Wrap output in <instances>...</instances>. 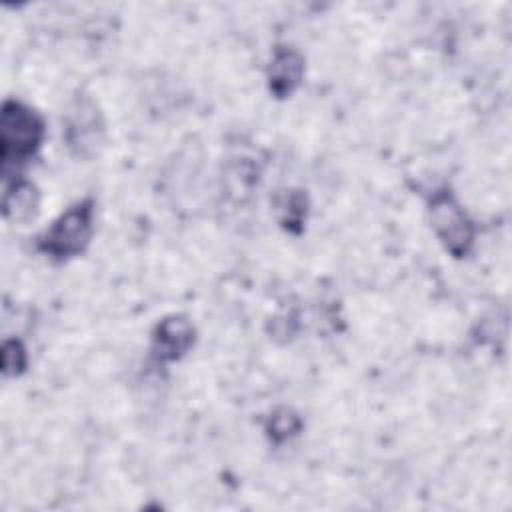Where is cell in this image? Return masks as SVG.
<instances>
[{"label":"cell","instance_id":"obj_1","mask_svg":"<svg viewBox=\"0 0 512 512\" xmlns=\"http://www.w3.org/2000/svg\"><path fill=\"white\" fill-rule=\"evenodd\" d=\"M46 134L44 118L20 100H4L0 112V160L2 172L26 164L36 156Z\"/></svg>","mask_w":512,"mask_h":512},{"label":"cell","instance_id":"obj_2","mask_svg":"<svg viewBox=\"0 0 512 512\" xmlns=\"http://www.w3.org/2000/svg\"><path fill=\"white\" fill-rule=\"evenodd\" d=\"M96 204L92 198H82L68 206L38 238L36 248L52 260H70L80 256L90 244L94 232Z\"/></svg>","mask_w":512,"mask_h":512},{"label":"cell","instance_id":"obj_3","mask_svg":"<svg viewBox=\"0 0 512 512\" xmlns=\"http://www.w3.org/2000/svg\"><path fill=\"white\" fill-rule=\"evenodd\" d=\"M432 230L444 250L454 258H466L476 240V228L450 190H438L428 204Z\"/></svg>","mask_w":512,"mask_h":512},{"label":"cell","instance_id":"obj_4","mask_svg":"<svg viewBox=\"0 0 512 512\" xmlns=\"http://www.w3.org/2000/svg\"><path fill=\"white\" fill-rule=\"evenodd\" d=\"M64 142L68 150L82 160L100 154L106 144V122L98 104L90 96H74L64 116Z\"/></svg>","mask_w":512,"mask_h":512},{"label":"cell","instance_id":"obj_5","mask_svg":"<svg viewBox=\"0 0 512 512\" xmlns=\"http://www.w3.org/2000/svg\"><path fill=\"white\" fill-rule=\"evenodd\" d=\"M196 330L182 314H170L158 320L152 330V354L158 362H176L194 346Z\"/></svg>","mask_w":512,"mask_h":512},{"label":"cell","instance_id":"obj_6","mask_svg":"<svg viewBox=\"0 0 512 512\" xmlns=\"http://www.w3.org/2000/svg\"><path fill=\"white\" fill-rule=\"evenodd\" d=\"M304 56L292 46H276L268 64V90L274 98H290L304 80Z\"/></svg>","mask_w":512,"mask_h":512},{"label":"cell","instance_id":"obj_7","mask_svg":"<svg viewBox=\"0 0 512 512\" xmlns=\"http://www.w3.org/2000/svg\"><path fill=\"white\" fill-rule=\"evenodd\" d=\"M2 210H4V216L12 222H18V224L30 222L32 218H36L40 210L38 188L28 180H14L4 192Z\"/></svg>","mask_w":512,"mask_h":512},{"label":"cell","instance_id":"obj_8","mask_svg":"<svg viewBox=\"0 0 512 512\" xmlns=\"http://www.w3.org/2000/svg\"><path fill=\"white\" fill-rule=\"evenodd\" d=\"M278 222L284 230L300 234L308 216V198L302 190H284L276 200Z\"/></svg>","mask_w":512,"mask_h":512},{"label":"cell","instance_id":"obj_9","mask_svg":"<svg viewBox=\"0 0 512 512\" xmlns=\"http://www.w3.org/2000/svg\"><path fill=\"white\" fill-rule=\"evenodd\" d=\"M300 430H302V418L292 408H286V406L272 410L264 422V432L268 440L276 446L288 442L290 438L300 434Z\"/></svg>","mask_w":512,"mask_h":512},{"label":"cell","instance_id":"obj_10","mask_svg":"<svg viewBox=\"0 0 512 512\" xmlns=\"http://www.w3.org/2000/svg\"><path fill=\"white\" fill-rule=\"evenodd\" d=\"M0 356H2L4 376H20L28 366V352L18 338L4 340Z\"/></svg>","mask_w":512,"mask_h":512}]
</instances>
